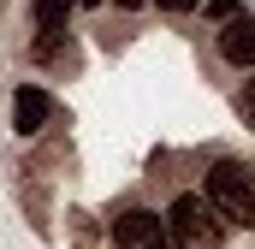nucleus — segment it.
<instances>
[{
	"mask_svg": "<svg viewBox=\"0 0 255 249\" xmlns=\"http://www.w3.org/2000/svg\"><path fill=\"white\" fill-rule=\"evenodd\" d=\"M166 220L160 214H148V208H130L113 220V249H166Z\"/></svg>",
	"mask_w": 255,
	"mask_h": 249,
	"instance_id": "3",
	"label": "nucleus"
},
{
	"mask_svg": "<svg viewBox=\"0 0 255 249\" xmlns=\"http://www.w3.org/2000/svg\"><path fill=\"white\" fill-rule=\"evenodd\" d=\"M250 71H255V65H250ZM238 113H244V124L255 130V77L244 83V89H238Z\"/></svg>",
	"mask_w": 255,
	"mask_h": 249,
	"instance_id": "8",
	"label": "nucleus"
},
{
	"mask_svg": "<svg viewBox=\"0 0 255 249\" xmlns=\"http://www.w3.org/2000/svg\"><path fill=\"white\" fill-rule=\"evenodd\" d=\"M48 119H54V95H48V89H36V83L12 89V124H18L24 136H36Z\"/></svg>",
	"mask_w": 255,
	"mask_h": 249,
	"instance_id": "4",
	"label": "nucleus"
},
{
	"mask_svg": "<svg viewBox=\"0 0 255 249\" xmlns=\"http://www.w3.org/2000/svg\"><path fill=\"white\" fill-rule=\"evenodd\" d=\"M113 6H125V12H136V6H142V0H113Z\"/></svg>",
	"mask_w": 255,
	"mask_h": 249,
	"instance_id": "10",
	"label": "nucleus"
},
{
	"mask_svg": "<svg viewBox=\"0 0 255 249\" xmlns=\"http://www.w3.org/2000/svg\"><path fill=\"white\" fill-rule=\"evenodd\" d=\"M77 6H101V0H77Z\"/></svg>",
	"mask_w": 255,
	"mask_h": 249,
	"instance_id": "11",
	"label": "nucleus"
},
{
	"mask_svg": "<svg viewBox=\"0 0 255 249\" xmlns=\"http://www.w3.org/2000/svg\"><path fill=\"white\" fill-rule=\"evenodd\" d=\"M71 6H77V0H36V30L60 36V30H65V18H71Z\"/></svg>",
	"mask_w": 255,
	"mask_h": 249,
	"instance_id": "6",
	"label": "nucleus"
},
{
	"mask_svg": "<svg viewBox=\"0 0 255 249\" xmlns=\"http://www.w3.org/2000/svg\"><path fill=\"white\" fill-rule=\"evenodd\" d=\"M202 202H208V208H214L226 226H244V232H255V172H250V166L220 160V166L208 172Z\"/></svg>",
	"mask_w": 255,
	"mask_h": 249,
	"instance_id": "1",
	"label": "nucleus"
},
{
	"mask_svg": "<svg viewBox=\"0 0 255 249\" xmlns=\"http://www.w3.org/2000/svg\"><path fill=\"white\" fill-rule=\"evenodd\" d=\"M220 54L232 65H255V18H226V30H220Z\"/></svg>",
	"mask_w": 255,
	"mask_h": 249,
	"instance_id": "5",
	"label": "nucleus"
},
{
	"mask_svg": "<svg viewBox=\"0 0 255 249\" xmlns=\"http://www.w3.org/2000/svg\"><path fill=\"white\" fill-rule=\"evenodd\" d=\"M220 214L202 202V196H178L172 208H166V238L178 249H220V226H214Z\"/></svg>",
	"mask_w": 255,
	"mask_h": 249,
	"instance_id": "2",
	"label": "nucleus"
},
{
	"mask_svg": "<svg viewBox=\"0 0 255 249\" xmlns=\"http://www.w3.org/2000/svg\"><path fill=\"white\" fill-rule=\"evenodd\" d=\"M36 60H42V65H71V42H65V30H60V36H48V30L36 36Z\"/></svg>",
	"mask_w": 255,
	"mask_h": 249,
	"instance_id": "7",
	"label": "nucleus"
},
{
	"mask_svg": "<svg viewBox=\"0 0 255 249\" xmlns=\"http://www.w3.org/2000/svg\"><path fill=\"white\" fill-rule=\"evenodd\" d=\"M190 6H202V0H160V12H190Z\"/></svg>",
	"mask_w": 255,
	"mask_h": 249,
	"instance_id": "9",
	"label": "nucleus"
}]
</instances>
